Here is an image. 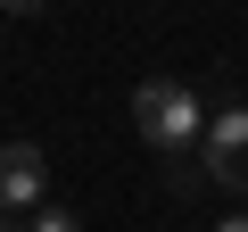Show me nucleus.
<instances>
[{"mask_svg":"<svg viewBox=\"0 0 248 232\" xmlns=\"http://www.w3.org/2000/svg\"><path fill=\"white\" fill-rule=\"evenodd\" d=\"M25 232H75V215H66V207H58V199H42V207H33V224H25Z\"/></svg>","mask_w":248,"mask_h":232,"instance_id":"obj_4","label":"nucleus"},{"mask_svg":"<svg viewBox=\"0 0 248 232\" xmlns=\"http://www.w3.org/2000/svg\"><path fill=\"white\" fill-rule=\"evenodd\" d=\"M0 9H17V17H25V9H42V0H0Z\"/></svg>","mask_w":248,"mask_h":232,"instance_id":"obj_6","label":"nucleus"},{"mask_svg":"<svg viewBox=\"0 0 248 232\" xmlns=\"http://www.w3.org/2000/svg\"><path fill=\"white\" fill-rule=\"evenodd\" d=\"M50 199V158L33 141H0V215H33Z\"/></svg>","mask_w":248,"mask_h":232,"instance_id":"obj_3","label":"nucleus"},{"mask_svg":"<svg viewBox=\"0 0 248 232\" xmlns=\"http://www.w3.org/2000/svg\"><path fill=\"white\" fill-rule=\"evenodd\" d=\"M133 125H141V141H149L157 158H182V149H199V133H207V91H199L190 75H149V83L133 91Z\"/></svg>","mask_w":248,"mask_h":232,"instance_id":"obj_1","label":"nucleus"},{"mask_svg":"<svg viewBox=\"0 0 248 232\" xmlns=\"http://www.w3.org/2000/svg\"><path fill=\"white\" fill-rule=\"evenodd\" d=\"M215 232H248V207H232V215H223V224H215Z\"/></svg>","mask_w":248,"mask_h":232,"instance_id":"obj_5","label":"nucleus"},{"mask_svg":"<svg viewBox=\"0 0 248 232\" xmlns=\"http://www.w3.org/2000/svg\"><path fill=\"white\" fill-rule=\"evenodd\" d=\"M199 174L223 182L232 199H248V99H232V108L207 116V133H199Z\"/></svg>","mask_w":248,"mask_h":232,"instance_id":"obj_2","label":"nucleus"},{"mask_svg":"<svg viewBox=\"0 0 248 232\" xmlns=\"http://www.w3.org/2000/svg\"><path fill=\"white\" fill-rule=\"evenodd\" d=\"M0 232H25V224H17V215H0Z\"/></svg>","mask_w":248,"mask_h":232,"instance_id":"obj_7","label":"nucleus"}]
</instances>
